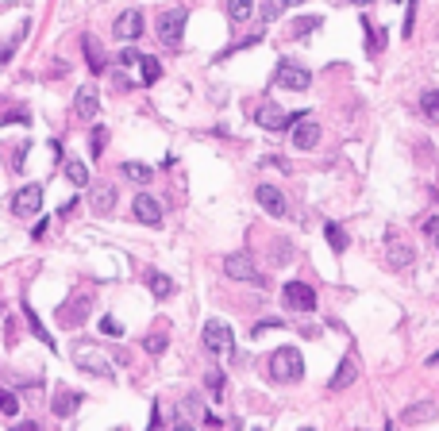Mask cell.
I'll list each match as a JSON object with an SVG mask.
<instances>
[{
	"instance_id": "cell-1",
	"label": "cell",
	"mask_w": 439,
	"mask_h": 431,
	"mask_svg": "<svg viewBox=\"0 0 439 431\" xmlns=\"http://www.w3.org/2000/svg\"><path fill=\"white\" fill-rule=\"evenodd\" d=\"M300 373H305V359H300L297 347H278V351L270 354V378L278 381V385L300 381Z\"/></svg>"
},
{
	"instance_id": "cell-2",
	"label": "cell",
	"mask_w": 439,
	"mask_h": 431,
	"mask_svg": "<svg viewBox=\"0 0 439 431\" xmlns=\"http://www.w3.org/2000/svg\"><path fill=\"white\" fill-rule=\"evenodd\" d=\"M185 20H189V8H166L158 15V43L170 51H182V35H185Z\"/></svg>"
},
{
	"instance_id": "cell-3",
	"label": "cell",
	"mask_w": 439,
	"mask_h": 431,
	"mask_svg": "<svg viewBox=\"0 0 439 431\" xmlns=\"http://www.w3.org/2000/svg\"><path fill=\"white\" fill-rule=\"evenodd\" d=\"M224 274H227L231 281H243V285H262V289H266L262 270L255 266V258H250L247 250H235V255H227V258H224Z\"/></svg>"
},
{
	"instance_id": "cell-4",
	"label": "cell",
	"mask_w": 439,
	"mask_h": 431,
	"mask_svg": "<svg viewBox=\"0 0 439 431\" xmlns=\"http://www.w3.org/2000/svg\"><path fill=\"white\" fill-rule=\"evenodd\" d=\"M412 258H416L412 243L401 239V231H393V227H389V231H386V262L393 266V270H409Z\"/></svg>"
},
{
	"instance_id": "cell-5",
	"label": "cell",
	"mask_w": 439,
	"mask_h": 431,
	"mask_svg": "<svg viewBox=\"0 0 439 431\" xmlns=\"http://www.w3.org/2000/svg\"><path fill=\"white\" fill-rule=\"evenodd\" d=\"M281 300H286L289 312H300V316L316 312V292L308 289L305 281H286V289H281Z\"/></svg>"
},
{
	"instance_id": "cell-6",
	"label": "cell",
	"mask_w": 439,
	"mask_h": 431,
	"mask_svg": "<svg viewBox=\"0 0 439 431\" xmlns=\"http://www.w3.org/2000/svg\"><path fill=\"white\" fill-rule=\"evenodd\" d=\"M43 208V185H23V189H15V197H12V212L20 216V219H31Z\"/></svg>"
},
{
	"instance_id": "cell-7",
	"label": "cell",
	"mask_w": 439,
	"mask_h": 431,
	"mask_svg": "<svg viewBox=\"0 0 439 431\" xmlns=\"http://www.w3.org/2000/svg\"><path fill=\"white\" fill-rule=\"evenodd\" d=\"M255 120H258V127H266V131H274V135H278V131H286V127L300 124V120H305V116H286V112H281V108H278V104H274V101H266L262 108L255 112Z\"/></svg>"
},
{
	"instance_id": "cell-8",
	"label": "cell",
	"mask_w": 439,
	"mask_h": 431,
	"mask_svg": "<svg viewBox=\"0 0 439 431\" xmlns=\"http://www.w3.org/2000/svg\"><path fill=\"white\" fill-rule=\"evenodd\" d=\"M274 81H278L281 89H308L312 85V73H308L305 66H300V62H289V58H281L278 62V73H274Z\"/></svg>"
},
{
	"instance_id": "cell-9",
	"label": "cell",
	"mask_w": 439,
	"mask_h": 431,
	"mask_svg": "<svg viewBox=\"0 0 439 431\" xmlns=\"http://www.w3.org/2000/svg\"><path fill=\"white\" fill-rule=\"evenodd\" d=\"M201 343H205V351H231V343H235V335H231V323H224V320H208L205 323V335H201Z\"/></svg>"
},
{
	"instance_id": "cell-10",
	"label": "cell",
	"mask_w": 439,
	"mask_h": 431,
	"mask_svg": "<svg viewBox=\"0 0 439 431\" xmlns=\"http://www.w3.org/2000/svg\"><path fill=\"white\" fill-rule=\"evenodd\" d=\"M89 308H93V297H89V292L70 297L66 304L58 308V323H62V328H81V323L89 320Z\"/></svg>"
},
{
	"instance_id": "cell-11",
	"label": "cell",
	"mask_w": 439,
	"mask_h": 431,
	"mask_svg": "<svg viewBox=\"0 0 439 431\" xmlns=\"http://www.w3.org/2000/svg\"><path fill=\"white\" fill-rule=\"evenodd\" d=\"M112 35H116L120 43H135V39L143 35V12H139V8H127V12H120L116 23H112Z\"/></svg>"
},
{
	"instance_id": "cell-12",
	"label": "cell",
	"mask_w": 439,
	"mask_h": 431,
	"mask_svg": "<svg viewBox=\"0 0 439 431\" xmlns=\"http://www.w3.org/2000/svg\"><path fill=\"white\" fill-rule=\"evenodd\" d=\"M258 205H262V212H270L274 219H286L289 216V200H286V193L278 189V185H258Z\"/></svg>"
},
{
	"instance_id": "cell-13",
	"label": "cell",
	"mask_w": 439,
	"mask_h": 431,
	"mask_svg": "<svg viewBox=\"0 0 439 431\" xmlns=\"http://www.w3.org/2000/svg\"><path fill=\"white\" fill-rule=\"evenodd\" d=\"M132 216L139 219L143 227H162V205L151 197V193H139V197H135V205H132Z\"/></svg>"
},
{
	"instance_id": "cell-14",
	"label": "cell",
	"mask_w": 439,
	"mask_h": 431,
	"mask_svg": "<svg viewBox=\"0 0 439 431\" xmlns=\"http://www.w3.org/2000/svg\"><path fill=\"white\" fill-rule=\"evenodd\" d=\"M73 362H77L85 373H96V378H112L108 359H104V354H96L93 347H77V351H73Z\"/></svg>"
},
{
	"instance_id": "cell-15",
	"label": "cell",
	"mask_w": 439,
	"mask_h": 431,
	"mask_svg": "<svg viewBox=\"0 0 439 431\" xmlns=\"http://www.w3.org/2000/svg\"><path fill=\"white\" fill-rule=\"evenodd\" d=\"M73 112H77L81 120H93L96 112H101V96H96L93 85H81L77 96H73Z\"/></svg>"
},
{
	"instance_id": "cell-16",
	"label": "cell",
	"mask_w": 439,
	"mask_h": 431,
	"mask_svg": "<svg viewBox=\"0 0 439 431\" xmlns=\"http://www.w3.org/2000/svg\"><path fill=\"white\" fill-rule=\"evenodd\" d=\"M81 51H85V62H89V70H93V73L108 70V58H104V46H101V39H96V35H81Z\"/></svg>"
},
{
	"instance_id": "cell-17",
	"label": "cell",
	"mask_w": 439,
	"mask_h": 431,
	"mask_svg": "<svg viewBox=\"0 0 439 431\" xmlns=\"http://www.w3.org/2000/svg\"><path fill=\"white\" fill-rule=\"evenodd\" d=\"M81 401H85V397L73 393V389H58V393H54V401H51V412H54L58 420H70L73 412H77Z\"/></svg>"
},
{
	"instance_id": "cell-18",
	"label": "cell",
	"mask_w": 439,
	"mask_h": 431,
	"mask_svg": "<svg viewBox=\"0 0 439 431\" xmlns=\"http://www.w3.org/2000/svg\"><path fill=\"white\" fill-rule=\"evenodd\" d=\"M316 143H320V124L305 116L297 127H293V146H300V150H312Z\"/></svg>"
},
{
	"instance_id": "cell-19",
	"label": "cell",
	"mask_w": 439,
	"mask_h": 431,
	"mask_svg": "<svg viewBox=\"0 0 439 431\" xmlns=\"http://www.w3.org/2000/svg\"><path fill=\"white\" fill-rule=\"evenodd\" d=\"M355 378H359V362H355L351 359V354H347V359L343 362H339V370L336 373H331V381H328V389H331V393H343V389L347 385H351V381Z\"/></svg>"
},
{
	"instance_id": "cell-20",
	"label": "cell",
	"mask_w": 439,
	"mask_h": 431,
	"mask_svg": "<svg viewBox=\"0 0 439 431\" xmlns=\"http://www.w3.org/2000/svg\"><path fill=\"white\" fill-rule=\"evenodd\" d=\"M146 289L154 292V300H170V297L177 292L174 278H170V274H158V270H151V274H146Z\"/></svg>"
},
{
	"instance_id": "cell-21",
	"label": "cell",
	"mask_w": 439,
	"mask_h": 431,
	"mask_svg": "<svg viewBox=\"0 0 439 431\" xmlns=\"http://www.w3.org/2000/svg\"><path fill=\"white\" fill-rule=\"evenodd\" d=\"M89 205H93L96 216H108L112 208H116V189H112V185H96L93 197H89Z\"/></svg>"
},
{
	"instance_id": "cell-22",
	"label": "cell",
	"mask_w": 439,
	"mask_h": 431,
	"mask_svg": "<svg viewBox=\"0 0 439 431\" xmlns=\"http://www.w3.org/2000/svg\"><path fill=\"white\" fill-rule=\"evenodd\" d=\"M27 31H31V23H20V31H15V35H8L4 43H0V70L12 62V54L20 51V43H23V35H27Z\"/></svg>"
},
{
	"instance_id": "cell-23",
	"label": "cell",
	"mask_w": 439,
	"mask_h": 431,
	"mask_svg": "<svg viewBox=\"0 0 439 431\" xmlns=\"http://www.w3.org/2000/svg\"><path fill=\"white\" fill-rule=\"evenodd\" d=\"M320 27H324L320 15H297V20L289 23V35L293 39H305V35H312V31H320Z\"/></svg>"
},
{
	"instance_id": "cell-24",
	"label": "cell",
	"mask_w": 439,
	"mask_h": 431,
	"mask_svg": "<svg viewBox=\"0 0 439 431\" xmlns=\"http://www.w3.org/2000/svg\"><path fill=\"white\" fill-rule=\"evenodd\" d=\"M120 174H124L127 181H135V185H151L154 169H151V166H143V162H124V166H120Z\"/></svg>"
},
{
	"instance_id": "cell-25",
	"label": "cell",
	"mask_w": 439,
	"mask_h": 431,
	"mask_svg": "<svg viewBox=\"0 0 439 431\" xmlns=\"http://www.w3.org/2000/svg\"><path fill=\"white\" fill-rule=\"evenodd\" d=\"M324 235H328V243H331V250H336V255H343V250L351 247V239H347V231H343V227L336 224V219H328V224H324Z\"/></svg>"
},
{
	"instance_id": "cell-26",
	"label": "cell",
	"mask_w": 439,
	"mask_h": 431,
	"mask_svg": "<svg viewBox=\"0 0 439 431\" xmlns=\"http://www.w3.org/2000/svg\"><path fill=\"white\" fill-rule=\"evenodd\" d=\"M23 316H27V323H31V331H35V339H39V343H46V347L54 351V339H51V331L43 328V320L35 316V308H31L27 300H23Z\"/></svg>"
},
{
	"instance_id": "cell-27",
	"label": "cell",
	"mask_w": 439,
	"mask_h": 431,
	"mask_svg": "<svg viewBox=\"0 0 439 431\" xmlns=\"http://www.w3.org/2000/svg\"><path fill=\"white\" fill-rule=\"evenodd\" d=\"M255 12V0H227V20L231 23H247Z\"/></svg>"
},
{
	"instance_id": "cell-28",
	"label": "cell",
	"mask_w": 439,
	"mask_h": 431,
	"mask_svg": "<svg viewBox=\"0 0 439 431\" xmlns=\"http://www.w3.org/2000/svg\"><path fill=\"white\" fill-rule=\"evenodd\" d=\"M139 77H143V85H154V81L162 77V62L151 58V54H143L139 58Z\"/></svg>"
},
{
	"instance_id": "cell-29",
	"label": "cell",
	"mask_w": 439,
	"mask_h": 431,
	"mask_svg": "<svg viewBox=\"0 0 439 431\" xmlns=\"http://www.w3.org/2000/svg\"><path fill=\"white\" fill-rule=\"evenodd\" d=\"M66 177L77 185V189H85V185H89V166H85V162H77V158H70L66 162Z\"/></svg>"
},
{
	"instance_id": "cell-30",
	"label": "cell",
	"mask_w": 439,
	"mask_h": 431,
	"mask_svg": "<svg viewBox=\"0 0 439 431\" xmlns=\"http://www.w3.org/2000/svg\"><path fill=\"white\" fill-rule=\"evenodd\" d=\"M15 412H20V397L0 385V416H15Z\"/></svg>"
},
{
	"instance_id": "cell-31",
	"label": "cell",
	"mask_w": 439,
	"mask_h": 431,
	"mask_svg": "<svg viewBox=\"0 0 439 431\" xmlns=\"http://www.w3.org/2000/svg\"><path fill=\"white\" fill-rule=\"evenodd\" d=\"M420 108H424L428 120H439V89H428V93L420 96Z\"/></svg>"
},
{
	"instance_id": "cell-32",
	"label": "cell",
	"mask_w": 439,
	"mask_h": 431,
	"mask_svg": "<svg viewBox=\"0 0 439 431\" xmlns=\"http://www.w3.org/2000/svg\"><path fill=\"white\" fill-rule=\"evenodd\" d=\"M104 139H108V127H93V135H89V150H93V158H101V154H104Z\"/></svg>"
},
{
	"instance_id": "cell-33",
	"label": "cell",
	"mask_w": 439,
	"mask_h": 431,
	"mask_svg": "<svg viewBox=\"0 0 439 431\" xmlns=\"http://www.w3.org/2000/svg\"><path fill=\"white\" fill-rule=\"evenodd\" d=\"M143 351H146V354H162V351H166V335H162V331L146 335V339H143Z\"/></svg>"
},
{
	"instance_id": "cell-34",
	"label": "cell",
	"mask_w": 439,
	"mask_h": 431,
	"mask_svg": "<svg viewBox=\"0 0 439 431\" xmlns=\"http://www.w3.org/2000/svg\"><path fill=\"white\" fill-rule=\"evenodd\" d=\"M101 331H104V335H112V339H120V335H124V323H120L116 316H104V320H101Z\"/></svg>"
},
{
	"instance_id": "cell-35",
	"label": "cell",
	"mask_w": 439,
	"mask_h": 431,
	"mask_svg": "<svg viewBox=\"0 0 439 431\" xmlns=\"http://www.w3.org/2000/svg\"><path fill=\"white\" fill-rule=\"evenodd\" d=\"M274 262H278V266L289 262V239H278V243H274Z\"/></svg>"
},
{
	"instance_id": "cell-36",
	"label": "cell",
	"mask_w": 439,
	"mask_h": 431,
	"mask_svg": "<svg viewBox=\"0 0 439 431\" xmlns=\"http://www.w3.org/2000/svg\"><path fill=\"white\" fill-rule=\"evenodd\" d=\"M432 416H435V409H409V412H405L409 424H420V420H432Z\"/></svg>"
},
{
	"instance_id": "cell-37",
	"label": "cell",
	"mask_w": 439,
	"mask_h": 431,
	"mask_svg": "<svg viewBox=\"0 0 439 431\" xmlns=\"http://www.w3.org/2000/svg\"><path fill=\"white\" fill-rule=\"evenodd\" d=\"M139 58L143 54L135 51V46H124V51H120V66H139Z\"/></svg>"
},
{
	"instance_id": "cell-38",
	"label": "cell",
	"mask_w": 439,
	"mask_h": 431,
	"mask_svg": "<svg viewBox=\"0 0 439 431\" xmlns=\"http://www.w3.org/2000/svg\"><path fill=\"white\" fill-rule=\"evenodd\" d=\"M278 12H281V4L278 0H262V20L270 23V20H278Z\"/></svg>"
},
{
	"instance_id": "cell-39",
	"label": "cell",
	"mask_w": 439,
	"mask_h": 431,
	"mask_svg": "<svg viewBox=\"0 0 439 431\" xmlns=\"http://www.w3.org/2000/svg\"><path fill=\"white\" fill-rule=\"evenodd\" d=\"M208 385H212V393H220V389H224V373H208Z\"/></svg>"
},
{
	"instance_id": "cell-40",
	"label": "cell",
	"mask_w": 439,
	"mask_h": 431,
	"mask_svg": "<svg viewBox=\"0 0 439 431\" xmlns=\"http://www.w3.org/2000/svg\"><path fill=\"white\" fill-rule=\"evenodd\" d=\"M151 431H162V412L151 409Z\"/></svg>"
},
{
	"instance_id": "cell-41",
	"label": "cell",
	"mask_w": 439,
	"mask_h": 431,
	"mask_svg": "<svg viewBox=\"0 0 439 431\" xmlns=\"http://www.w3.org/2000/svg\"><path fill=\"white\" fill-rule=\"evenodd\" d=\"M12 431H43V427H39V424H35V420H23V424H15Z\"/></svg>"
},
{
	"instance_id": "cell-42",
	"label": "cell",
	"mask_w": 439,
	"mask_h": 431,
	"mask_svg": "<svg viewBox=\"0 0 439 431\" xmlns=\"http://www.w3.org/2000/svg\"><path fill=\"white\" fill-rule=\"evenodd\" d=\"M174 431H193V424H185V420H177V424H174Z\"/></svg>"
},
{
	"instance_id": "cell-43",
	"label": "cell",
	"mask_w": 439,
	"mask_h": 431,
	"mask_svg": "<svg viewBox=\"0 0 439 431\" xmlns=\"http://www.w3.org/2000/svg\"><path fill=\"white\" fill-rule=\"evenodd\" d=\"M278 4H281V8H286V4H305V0H278Z\"/></svg>"
},
{
	"instance_id": "cell-44",
	"label": "cell",
	"mask_w": 439,
	"mask_h": 431,
	"mask_svg": "<svg viewBox=\"0 0 439 431\" xmlns=\"http://www.w3.org/2000/svg\"><path fill=\"white\" fill-rule=\"evenodd\" d=\"M351 4H370V0H351Z\"/></svg>"
},
{
	"instance_id": "cell-45",
	"label": "cell",
	"mask_w": 439,
	"mask_h": 431,
	"mask_svg": "<svg viewBox=\"0 0 439 431\" xmlns=\"http://www.w3.org/2000/svg\"><path fill=\"white\" fill-rule=\"evenodd\" d=\"M432 362H439V351H435V354H432Z\"/></svg>"
},
{
	"instance_id": "cell-46",
	"label": "cell",
	"mask_w": 439,
	"mask_h": 431,
	"mask_svg": "<svg viewBox=\"0 0 439 431\" xmlns=\"http://www.w3.org/2000/svg\"><path fill=\"white\" fill-rule=\"evenodd\" d=\"M435 247H439V231H435Z\"/></svg>"
},
{
	"instance_id": "cell-47",
	"label": "cell",
	"mask_w": 439,
	"mask_h": 431,
	"mask_svg": "<svg viewBox=\"0 0 439 431\" xmlns=\"http://www.w3.org/2000/svg\"><path fill=\"white\" fill-rule=\"evenodd\" d=\"M300 431H316V427H300Z\"/></svg>"
}]
</instances>
